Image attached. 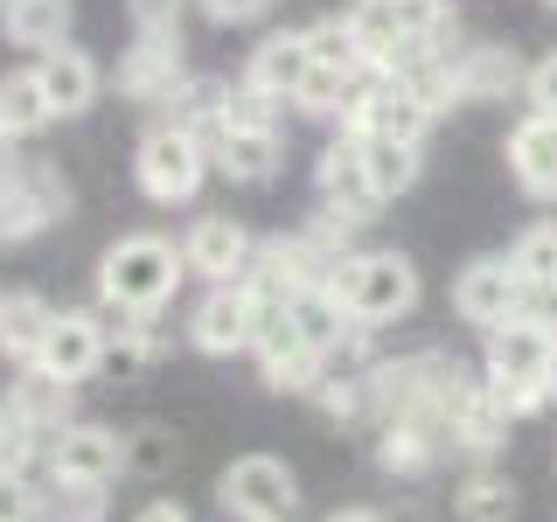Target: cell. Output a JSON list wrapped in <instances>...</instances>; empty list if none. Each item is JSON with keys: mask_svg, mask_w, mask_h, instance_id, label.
<instances>
[{"mask_svg": "<svg viewBox=\"0 0 557 522\" xmlns=\"http://www.w3.org/2000/svg\"><path fill=\"white\" fill-rule=\"evenodd\" d=\"M182 278H188L182 244L161 231H133L98 258V307L119 313V321H153L182 293Z\"/></svg>", "mask_w": 557, "mask_h": 522, "instance_id": "cell-1", "label": "cell"}, {"mask_svg": "<svg viewBox=\"0 0 557 522\" xmlns=\"http://www.w3.org/2000/svg\"><path fill=\"white\" fill-rule=\"evenodd\" d=\"M550 362H557V335L550 327H530V321H502L487 335V390L509 405V418H530L557 405L550 397Z\"/></svg>", "mask_w": 557, "mask_h": 522, "instance_id": "cell-2", "label": "cell"}, {"mask_svg": "<svg viewBox=\"0 0 557 522\" xmlns=\"http://www.w3.org/2000/svg\"><path fill=\"white\" fill-rule=\"evenodd\" d=\"M327 293L348 307L356 327H391L418 307V265L405 251H348Z\"/></svg>", "mask_w": 557, "mask_h": 522, "instance_id": "cell-3", "label": "cell"}, {"mask_svg": "<svg viewBox=\"0 0 557 522\" xmlns=\"http://www.w3.org/2000/svg\"><path fill=\"white\" fill-rule=\"evenodd\" d=\"M216 501H223V515H237V522H293L300 481H293V467L272 460V452H244V460L223 467Z\"/></svg>", "mask_w": 557, "mask_h": 522, "instance_id": "cell-4", "label": "cell"}, {"mask_svg": "<svg viewBox=\"0 0 557 522\" xmlns=\"http://www.w3.org/2000/svg\"><path fill=\"white\" fill-rule=\"evenodd\" d=\"M209 167H216L209 147L188 139V133H174V126H153L147 139H139V153H133V182H139L147 202H188Z\"/></svg>", "mask_w": 557, "mask_h": 522, "instance_id": "cell-5", "label": "cell"}, {"mask_svg": "<svg viewBox=\"0 0 557 522\" xmlns=\"http://www.w3.org/2000/svg\"><path fill=\"white\" fill-rule=\"evenodd\" d=\"M126 474V439L112 425H63L42 452V481H84V487H112Z\"/></svg>", "mask_w": 557, "mask_h": 522, "instance_id": "cell-6", "label": "cell"}, {"mask_svg": "<svg viewBox=\"0 0 557 522\" xmlns=\"http://www.w3.org/2000/svg\"><path fill=\"white\" fill-rule=\"evenodd\" d=\"M182 258L209 286H244V278H251V258H258V237L244 231L237 216H196L188 237H182Z\"/></svg>", "mask_w": 557, "mask_h": 522, "instance_id": "cell-7", "label": "cell"}, {"mask_svg": "<svg viewBox=\"0 0 557 522\" xmlns=\"http://www.w3.org/2000/svg\"><path fill=\"white\" fill-rule=\"evenodd\" d=\"M57 216H70V188H63V174H57V167L28 161L8 188H0V244L42 237Z\"/></svg>", "mask_w": 557, "mask_h": 522, "instance_id": "cell-8", "label": "cell"}, {"mask_svg": "<svg viewBox=\"0 0 557 522\" xmlns=\"http://www.w3.org/2000/svg\"><path fill=\"white\" fill-rule=\"evenodd\" d=\"M104 341H112V327H104L91 307H63L57 327H49V341H42V356H35V370L77 390L84 376L104 370Z\"/></svg>", "mask_w": 557, "mask_h": 522, "instance_id": "cell-9", "label": "cell"}, {"mask_svg": "<svg viewBox=\"0 0 557 522\" xmlns=\"http://www.w3.org/2000/svg\"><path fill=\"white\" fill-rule=\"evenodd\" d=\"M516 293H522V272L509 258H467L460 278H453V313L481 335H495L502 321H516Z\"/></svg>", "mask_w": 557, "mask_h": 522, "instance_id": "cell-10", "label": "cell"}, {"mask_svg": "<svg viewBox=\"0 0 557 522\" xmlns=\"http://www.w3.org/2000/svg\"><path fill=\"white\" fill-rule=\"evenodd\" d=\"M313 182H321V202L335 209V216H348V223H362L370 209H383L376 188H370V161H362V139L356 133H335V139H327Z\"/></svg>", "mask_w": 557, "mask_h": 522, "instance_id": "cell-11", "label": "cell"}, {"mask_svg": "<svg viewBox=\"0 0 557 522\" xmlns=\"http://www.w3.org/2000/svg\"><path fill=\"white\" fill-rule=\"evenodd\" d=\"M251 327H258V300L244 286H209L196 313H188V341L202 348V356H237V348H251Z\"/></svg>", "mask_w": 557, "mask_h": 522, "instance_id": "cell-12", "label": "cell"}, {"mask_svg": "<svg viewBox=\"0 0 557 522\" xmlns=\"http://www.w3.org/2000/svg\"><path fill=\"white\" fill-rule=\"evenodd\" d=\"M342 133H356V139H405V147H418V139L432 133V112H425V104H418L397 77H376L370 98L348 112Z\"/></svg>", "mask_w": 557, "mask_h": 522, "instance_id": "cell-13", "label": "cell"}, {"mask_svg": "<svg viewBox=\"0 0 557 522\" xmlns=\"http://www.w3.org/2000/svg\"><path fill=\"white\" fill-rule=\"evenodd\" d=\"M70 405H77V390H70V383L42 376V370H14L8 397H0V418H8V425H22V432H35V439H57L63 425H77Z\"/></svg>", "mask_w": 557, "mask_h": 522, "instance_id": "cell-14", "label": "cell"}, {"mask_svg": "<svg viewBox=\"0 0 557 522\" xmlns=\"http://www.w3.org/2000/svg\"><path fill=\"white\" fill-rule=\"evenodd\" d=\"M174 84H182V35H174V28H139L133 49L119 57V91L161 104Z\"/></svg>", "mask_w": 557, "mask_h": 522, "instance_id": "cell-15", "label": "cell"}, {"mask_svg": "<svg viewBox=\"0 0 557 522\" xmlns=\"http://www.w3.org/2000/svg\"><path fill=\"white\" fill-rule=\"evenodd\" d=\"M446 446H453V439H446V411H405V418H383L376 460H383V474L411 481V474H425V467L440 460Z\"/></svg>", "mask_w": 557, "mask_h": 522, "instance_id": "cell-16", "label": "cell"}, {"mask_svg": "<svg viewBox=\"0 0 557 522\" xmlns=\"http://www.w3.org/2000/svg\"><path fill=\"white\" fill-rule=\"evenodd\" d=\"M313 77V49H307V28H286V35H265V42L251 49V63H244V84L251 91H265L278 104L300 98V84Z\"/></svg>", "mask_w": 557, "mask_h": 522, "instance_id": "cell-17", "label": "cell"}, {"mask_svg": "<svg viewBox=\"0 0 557 522\" xmlns=\"http://www.w3.org/2000/svg\"><path fill=\"white\" fill-rule=\"evenodd\" d=\"M35 84H42V98H49V112L57 119H77V112H91L98 91H104V77H98V63L84 57L77 42H63V49H49V57H35Z\"/></svg>", "mask_w": 557, "mask_h": 522, "instance_id": "cell-18", "label": "cell"}, {"mask_svg": "<svg viewBox=\"0 0 557 522\" xmlns=\"http://www.w3.org/2000/svg\"><path fill=\"white\" fill-rule=\"evenodd\" d=\"M509 405H502L495 390H487V383H460V397H453L446 405V439L460 446V452H495V446H509Z\"/></svg>", "mask_w": 557, "mask_h": 522, "instance_id": "cell-19", "label": "cell"}, {"mask_svg": "<svg viewBox=\"0 0 557 522\" xmlns=\"http://www.w3.org/2000/svg\"><path fill=\"white\" fill-rule=\"evenodd\" d=\"M509 174L530 196H557V119L550 112H530L509 133Z\"/></svg>", "mask_w": 557, "mask_h": 522, "instance_id": "cell-20", "label": "cell"}, {"mask_svg": "<svg viewBox=\"0 0 557 522\" xmlns=\"http://www.w3.org/2000/svg\"><path fill=\"white\" fill-rule=\"evenodd\" d=\"M209 161H216L223 182L265 188V182H278V167H286V139H278V133H223Z\"/></svg>", "mask_w": 557, "mask_h": 522, "instance_id": "cell-21", "label": "cell"}, {"mask_svg": "<svg viewBox=\"0 0 557 522\" xmlns=\"http://www.w3.org/2000/svg\"><path fill=\"white\" fill-rule=\"evenodd\" d=\"M49 327H57V307H49L42 293H8V307H0V362H22V370H35Z\"/></svg>", "mask_w": 557, "mask_h": 522, "instance_id": "cell-22", "label": "cell"}, {"mask_svg": "<svg viewBox=\"0 0 557 522\" xmlns=\"http://www.w3.org/2000/svg\"><path fill=\"white\" fill-rule=\"evenodd\" d=\"M453 77H460V98H509L522 91V63L516 49H495V42H474V49H453Z\"/></svg>", "mask_w": 557, "mask_h": 522, "instance_id": "cell-23", "label": "cell"}, {"mask_svg": "<svg viewBox=\"0 0 557 522\" xmlns=\"http://www.w3.org/2000/svg\"><path fill=\"white\" fill-rule=\"evenodd\" d=\"M70 0H14L8 14H0V35H8L14 49H35V57H49V49H63L70 35Z\"/></svg>", "mask_w": 557, "mask_h": 522, "instance_id": "cell-24", "label": "cell"}, {"mask_svg": "<svg viewBox=\"0 0 557 522\" xmlns=\"http://www.w3.org/2000/svg\"><path fill=\"white\" fill-rule=\"evenodd\" d=\"M49 119H57V112H49L35 70H8V77H0V133H8V139H35Z\"/></svg>", "mask_w": 557, "mask_h": 522, "instance_id": "cell-25", "label": "cell"}, {"mask_svg": "<svg viewBox=\"0 0 557 522\" xmlns=\"http://www.w3.org/2000/svg\"><path fill=\"white\" fill-rule=\"evenodd\" d=\"M453 515L460 522H509L516 515V481L495 474V467H474V474L460 481V495H453Z\"/></svg>", "mask_w": 557, "mask_h": 522, "instance_id": "cell-26", "label": "cell"}, {"mask_svg": "<svg viewBox=\"0 0 557 522\" xmlns=\"http://www.w3.org/2000/svg\"><path fill=\"white\" fill-rule=\"evenodd\" d=\"M362 161H370L376 202H397L418 182V147H405V139H362Z\"/></svg>", "mask_w": 557, "mask_h": 522, "instance_id": "cell-27", "label": "cell"}, {"mask_svg": "<svg viewBox=\"0 0 557 522\" xmlns=\"http://www.w3.org/2000/svg\"><path fill=\"white\" fill-rule=\"evenodd\" d=\"M278 112L286 104L265 98V91H251V84H223V133H278Z\"/></svg>", "mask_w": 557, "mask_h": 522, "instance_id": "cell-28", "label": "cell"}, {"mask_svg": "<svg viewBox=\"0 0 557 522\" xmlns=\"http://www.w3.org/2000/svg\"><path fill=\"white\" fill-rule=\"evenodd\" d=\"M104 487L84 481H42V522H104Z\"/></svg>", "mask_w": 557, "mask_h": 522, "instance_id": "cell-29", "label": "cell"}, {"mask_svg": "<svg viewBox=\"0 0 557 522\" xmlns=\"http://www.w3.org/2000/svg\"><path fill=\"white\" fill-rule=\"evenodd\" d=\"M307 49H313V70H362V49H356V28H348V14H335V22H313L307 28Z\"/></svg>", "mask_w": 557, "mask_h": 522, "instance_id": "cell-30", "label": "cell"}, {"mask_svg": "<svg viewBox=\"0 0 557 522\" xmlns=\"http://www.w3.org/2000/svg\"><path fill=\"white\" fill-rule=\"evenodd\" d=\"M153 356H161V335H153V321H119V335L104 341V370H112V376L147 370Z\"/></svg>", "mask_w": 557, "mask_h": 522, "instance_id": "cell-31", "label": "cell"}, {"mask_svg": "<svg viewBox=\"0 0 557 522\" xmlns=\"http://www.w3.org/2000/svg\"><path fill=\"white\" fill-rule=\"evenodd\" d=\"M321 376H327V356H321V348H293V356L265 362V383H272L278 397H313V390H321Z\"/></svg>", "mask_w": 557, "mask_h": 522, "instance_id": "cell-32", "label": "cell"}, {"mask_svg": "<svg viewBox=\"0 0 557 522\" xmlns=\"http://www.w3.org/2000/svg\"><path fill=\"white\" fill-rule=\"evenodd\" d=\"M293 348H307L300 341V321H293V307H258V327H251V356H258V370L278 356H293Z\"/></svg>", "mask_w": 557, "mask_h": 522, "instance_id": "cell-33", "label": "cell"}, {"mask_svg": "<svg viewBox=\"0 0 557 522\" xmlns=\"http://www.w3.org/2000/svg\"><path fill=\"white\" fill-rule=\"evenodd\" d=\"M397 8V28H405V42H446V28H453V8L446 0H391Z\"/></svg>", "mask_w": 557, "mask_h": 522, "instance_id": "cell-34", "label": "cell"}, {"mask_svg": "<svg viewBox=\"0 0 557 522\" xmlns=\"http://www.w3.org/2000/svg\"><path fill=\"white\" fill-rule=\"evenodd\" d=\"M509 265H516L522 278H557V223H530V231L516 237Z\"/></svg>", "mask_w": 557, "mask_h": 522, "instance_id": "cell-35", "label": "cell"}, {"mask_svg": "<svg viewBox=\"0 0 557 522\" xmlns=\"http://www.w3.org/2000/svg\"><path fill=\"white\" fill-rule=\"evenodd\" d=\"M168 460H174V432L168 425H147V432H133V439H126V474L153 481V474H168Z\"/></svg>", "mask_w": 557, "mask_h": 522, "instance_id": "cell-36", "label": "cell"}, {"mask_svg": "<svg viewBox=\"0 0 557 522\" xmlns=\"http://www.w3.org/2000/svg\"><path fill=\"white\" fill-rule=\"evenodd\" d=\"M0 522H42V474H0Z\"/></svg>", "mask_w": 557, "mask_h": 522, "instance_id": "cell-37", "label": "cell"}, {"mask_svg": "<svg viewBox=\"0 0 557 522\" xmlns=\"http://www.w3.org/2000/svg\"><path fill=\"white\" fill-rule=\"evenodd\" d=\"M516 321L550 327V335H557V278H522V293H516Z\"/></svg>", "mask_w": 557, "mask_h": 522, "instance_id": "cell-38", "label": "cell"}, {"mask_svg": "<svg viewBox=\"0 0 557 522\" xmlns=\"http://www.w3.org/2000/svg\"><path fill=\"white\" fill-rule=\"evenodd\" d=\"M202 14H209L216 28H244V22H265L272 0H202Z\"/></svg>", "mask_w": 557, "mask_h": 522, "instance_id": "cell-39", "label": "cell"}, {"mask_svg": "<svg viewBox=\"0 0 557 522\" xmlns=\"http://www.w3.org/2000/svg\"><path fill=\"white\" fill-rule=\"evenodd\" d=\"M522 91H530L536 112H550V119H557V49H550V57L530 70V84H522Z\"/></svg>", "mask_w": 557, "mask_h": 522, "instance_id": "cell-40", "label": "cell"}, {"mask_svg": "<svg viewBox=\"0 0 557 522\" xmlns=\"http://www.w3.org/2000/svg\"><path fill=\"white\" fill-rule=\"evenodd\" d=\"M182 8H188V0H133V22L139 28H174V22H182Z\"/></svg>", "mask_w": 557, "mask_h": 522, "instance_id": "cell-41", "label": "cell"}, {"mask_svg": "<svg viewBox=\"0 0 557 522\" xmlns=\"http://www.w3.org/2000/svg\"><path fill=\"white\" fill-rule=\"evenodd\" d=\"M22 167H28V161H22V139H8V133H0V188H8Z\"/></svg>", "mask_w": 557, "mask_h": 522, "instance_id": "cell-42", "label": "cell"}, {"mask_svg": "<svg viewBox=\"0 0 557 522\" xmlns=\"http://www.w3.org/2000/svg\"><path fill=\"white\" fill-rule=\"evenodd\" d=\"M133 522H188V509H182V501H147Z\"/></svg>", "mask_w": 557, "mask_h": 522, "instance_id": "cell-43", "label": "cell"}, {"mask_svg": "<svg viewBox=\"0 0 557 522\" xmlns=\"http://www.w3.org/2000/svg\"><path fill=\"white\" fill-rule=\"evenodd\" d=\"M327 522H383V515H376V509H335Z\"/></svg>", "mask_w": 557, "mask_h": 522, "instance_id": "cell-44", "label": "cell"}, {"mask_svg": "<svg viewBox=\"0 0 557 522\" xmlns=\"http://www.w3.org/2000/svg\"><path fill=\"white\" fill-rule=\"evenodd\" d=\"M550 397H557V362H550Z\"/></svg>", "mask_w": 557, "mask_h": 522, "instance_id": "cell-45", "label": "cell"}, {"mask_svg": "<svg viewBox=\"0 0 557 522\" xmlns=\"http://www.w3.org/2000/svg\"><path fill=\"white\" fill-rule=\"evenodd\" d=\"M0 439H8V418H0Z\"/></svg>", "mask_w": 557, "mask_h": 522, "instance_id": "cell-46", "label": "cell"}, {"mask_svg": "<svg viewBox=\"0 0 557 522\" xmlns=\"http://www.w3.org/2000/svg\"><path fill=\"white\" fill-rule=\"evenodd\" d=\"M8 8H14V0H0V14H8Z\"/></svg>", "mask_w": 557, "mask_h": 522, "instance_id": "cell-47", "label": "cell"}, {"mask_svg": "<svg viewBox=\"0 0 557 522\" xmlns=\"http://www.w3.org/2000/svg\"><path fill=\"white\" fill-rule=\"evenodd\" d=\"M0 307H8V293H0Z\"/></svg>", "mask_w": 557, "mask_h": 522, "instance_id": "cell-48", "label": "cell"}, {"mask_svg": "<svg viewBox=\"0 0 557 522\" xmlns=\"http://www.w3.org/2000/svg\"><path fill=\"white\" fill-rule=\"evenodd\" d=\"M550 8H557V0H550Z\"/></svg>", "mask_w": 557, "mask_h": 522, "instance_id": "cell-49", "label": "cell"}]
</instances>
